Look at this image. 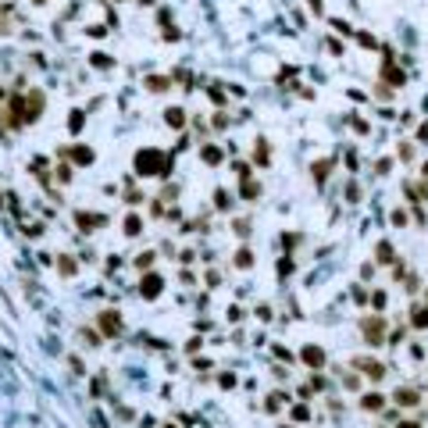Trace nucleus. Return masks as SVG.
<instances>
[{
    "instance_id": "nucleus-9",
    "label": "nucleus",
    "mask_w": 428,
    "mask_h": 428,
    "mask_svg": "<svg viewBox=\"0 0 428 428\" xmlns=\"http://www.w3.org/2000/svg\"><path fill=\"white\" fill-rule=\"evenodd\" d=\"M303 360H307L311 368H321V364H325V354H321V346H303Z\"/></svg>"
},
{
    "instance_id": "nucleus-22",
    "label": "nucleus",
    "mask_w": 428,
    "mask_h": 428,
    "mask_svg": "<svg viewBox=\"0 0 428 428\" xmlns=\"http://www.w3.org/2000/svg\"><path fill=\"white\" fill-rule=\"evenodd\" d=\"M150 264H154V253H140V257H136V268H150Z\"/></svg>"
},
{
    "instance_id": "nucleus-31",
    "label": "nucleus",
    "mask_w": 428,
    "mask_h": 428,
    "mask_svg": "<svg viewBox=\"0 0 428 428\" xmlns=\"http://www.w3.org/2000/svg\"><path fill=\"white\" fill-rule=\"evenodd\" d=\"M36 4H43V0H36Z\"/></svg>"
},
{
    "instance_id": "nucleus-32",
    "label": "nucleus",
    "mask_w": 428,
    "mask_h": 428,
    "mask_svg": "<svg viewBox=\"0 0 428 428\" xmlns=\"http://www.w3.org/2000/svg\"><path fill=\"white\" fill-rule=\"evenodd\" d=\"M168 428H175V425H168Z\"/></svg>"
},
{
    "instance_id": "nucleus-11",
    "label": "nucleus",
    "mask_w": 428,
    "mask_h": 428,
    "mask_svg": "<svg viewBox=\"0 0 428 428\" xmlns=\"http://www.w3.org/2000/svg\"><path fill=\"white\" fill-rule=\"evenodd\" d=\"M243 196H247V200H257V196H261V186L250 182V178H243Z\"/></svg>"
},
{
    "instance_id": "nucleus-25",
    "label": "nucleus",
    "mask_w": 428,
    "mask_h": 428,
    "mask_svg": "<svg viewBox=\"0 0 428 428\" xmlns=\"http://www.w3.org/2000/svg\"><path fill=\"white\" fill-rule=\"evenodd\" d=\"M93 65L97 68H111V57H107V54H93Z\"/></svg>"
},
{
    "instance_id": "nucleus-7",
    "label": "nucleus",
    "mask_w": 428,
    "mask_h": 428,
    "mask_svg": "<svg viewBox=\"0 0 428 428\" xmlns=\"http://www.w3.org/2000/svg\"><path fill=\"white\" fill-rule=\"evenodd\" d=\"M75 221H79V228H82V232H93V225H104V218H100V214H86V211H79V214H75Z\"/></svg>"
},
{
    "instance_id": "nucleus-17",
    "label": "nucleus",
    "mask_w": 428,
    "mask_h": 428,
    "mask_svg": "<svg viewBox=\"0 0 428 428\" xmlns=\"http://www.w3.org/2000/svg\"><path fill=\"white\" fill-rule=\"evenodd\" d=\"M168 82H172V79H161V75H154V79H146V86L154 89V93H161V89H168Z\"/></svg>"
},
{
    "instance_id": "nucleus-8",
    "label": "nucleus",
    "mask_w": 428,
    "mask_h": 428,
    "mask_svg": "<svg viewBox=\"0 0 428 428\" xmlns=\"http://www.w3.org/2000/svg\"><path fill=\"white\" fill-rule=\"evenodd\" d=\"M164 121H168L172 129H182V125H186V111H182V107H168V111H164Z\"/></svg>"
},
{
    "instance_id": "nucleus-21",
    "label": "nucleus",
    "mask_w": 428,
    "mask_h": 428,
    "mask_svg": "<svg viewBox=\"0 0 428 428\" xmlns=\"http://www.w3.org/2000/svg\"><path fill=\"white\" fill-rule=\"evenodd\" d=\"M75 161H79V164H89V161H93V150H75Z\"/></svg>"
},
{
    "instance_id": "nucleus-15",
    "label": "nucleus",
    "mask_w": 428,
    "mask_h": 428,
    "mask_svg": "<svg viewBox=\"0 0 428 428\" xmlns=\"http://www.w3.org/2000/svg\"><path fill=\"white\" fill-rule=\"evenodd\" d=\"M378 261L382 264H392V247H389V243H378Z\"/></svg>"
},
{
    "instance_id": "nucleus-28",
    "label": "nucleus",
    "mask_w": 428,
    "mask_h": 428,
    "mask_svg": "<svg viewBox=\"0 0 428 428\" xmlns=\"http://www.w3.org/2000/svg\"><path fill=\"white\" fill-rule=\"evenodd\" d=\"M311 11H314V14H321V11H325V4H321V0H311Z\"/></svg>"
},
{
    "instance_id": "nucleus-10",
    "label": "nucleus",
    "mask_w": 428,
    "mask_h": 428,
    "mask_svg": "<svg viewBox=\"0 0 428 428\" xmlns=\"http://www.w3.org/2000/svg\"><path fill=\"white\" fill-rule=\"evenodd\" d=\"M396 403H400V407H414L418 403V392L414 389H396Z\"/></svg>"
},
{
    "instance_id": "nucleus-27",
    "label": "nucleus",
    "mask_w": 428,
    "mask_h": 428,
    "mask_svg": "<svg viewBox=\"0 0 428 428\" xmlns=\"http://www.w3.org/2000/svg\"><path fill=\"white\" fill-rule=\"evenodd\" d=\"M125 200H129V204H143V193H140V189H129Z\"/></svg>"
},
{
    "instance_id": "nucleus-1",
    "label": "nucleus",
    "mask_w": 428,
    "mask_h": 428,
    "mask_svg": "<svg viewBox=\"0 0 428 428\" xmlns=\"http://www.w3.org/2000/svg\"><path fill=\"white\" fill-rule=\"evenodd\" d=\"M172 164L175 161L157 154V150H140V154H136V175H168Z\"/></svg>"
},
{
    "instance_id": "nucleus-29",
    "label": "nucleus",
    "mask_w": 428,
    "mask_h": 428,
    "mask_svg": "<svg viewBox=\"0 0 428 428\" xmlns=\"http://www.w3.org/2000/svg\"><path fill=\"white\" fill-rule=\"evenodd\" d=\"M418 140H428V125H421V129H418Z\"/></svg>"
},
{
    "instance_id": "nucleus-5",
    "label": "nucleus",
    "mask_w": 428,
    "mask_h": 428,
    "mask_svg": "<svg viewBox=\"0 0 428 428\" xmlns=\"http://www.w3.org/2000/svg\"><path fill=\"white\" fill-rule=\"evenodd\" d=\"M382 328H386V321H382V318H371V321H364V335L371 339V346H378V343H382Z\"/></svg>"
},
{
    "instance_id": "nucleus-18",
    "label": "nucleus",
    "mask_w": 428,
    "mask_h": 428,
    "mask_svg": "<svg viewBox=\"0 0 428 428\" xmlns=\"http://www.w3.org/2000/svg\"><path fill=\"white\" fill-rule=\"evenodd\" d=\"M236 264H239V268H250V264H253V253H250V250H239V253H236Z\"/></svg>"
},
{
    "instance_id": "nucleus-24",
    "label": "nucleus",
    "mask_w": 428,
    "mask_h": 428,
    "mask_svg": "<svg viewBox=\"0 0 428 428\" xmlns=\"http://www.w3.org/2000/svg\"><path fill=\"white\" fill-rule=\"evenodd\" d=\"M68 125H71V132H79V129H82V111H71V121H68Z\"/></svg>"
},
{
    "instance_id": "nucleus-16",
    "label": "nucleus",
    "mask_w": 428,
    "mask_h": 428,
    "mask_svg": "<svg viewBox=\"0 0 428 428\" xmlns=\"http://www.w3.org/2000/svg\"><path fill=\"white\" fill-rule=\"evenodd\" d=\"M253 161L268 164V146H264V140H257V146H253Z\"/></svg>"
},
{
    "instance_id": "nucleus-6",
    "label": "nucleus",
    "mask_w": 428,
    "mask_h": 428,
    "mask_svg": "<svg viewBox=\"0 0 428 428\" xmlns=\"http://www.w3.org/2000/svg\"><path fill=\"white\" fill-rule=\"evenodd\" d=\"M382 79L392 82V86H403V71L392 65V57H386V68H382Z\"/></svg>"
},
{
    "instance_id": "nucleus-26",
    "label": "nucleus",
    "mask_w": 428,
    "mask_h": 428,
    "mask_svg": "<svg viewBox=\"0 0 428 428\" xmlns=\"http://www.w3.org/2000/svg\"><path fill=\"white\" fill-rule=\"evenodd\" d=\"M57 268H61V275H75V264L68 261V257H61V264H57Z\"/></svg>"
},
{
    "instance_id": "nucleus-20",
    "label": "nucleus",
    "mask_w": 428,
    "mask_h": 428,
    "mask_svg": "<svg viewBox=\"0 0 428 428\" xmlns=\"http://www.w3.org/2000/svg\"><path fill=\"white\" fill-rule=\"evenodd\" d=\"M228 204H232V200H228V193H225V189H218V193H214V207H218V211H225Z\"/></svg>"
},
{
    "instance_id": "nucleus-30",
    "label": "nucleus",
    "mask_w": 428,
    "mask_h": 428,
    "mask_svg": "<svg viewBox=\"0 0 428 428\" xmlns=\"http://www.w3.org/2000/svg\"><path fill=\"white\" fill-rule=\"evenodd\" d=\"M400 428H418V425H400Z\"/></svg>"
},
{
    "instance_id": "nucleus-2",
    "label": "nucleus",
    "mask_w": 428,
    "mask_h": 428,
    "mask_svg": "<svg viewBox=\"0 0 428 428\" xmlns=\"http://www.w3.org/2000/svg\"><path fill=\"white\" fill-rule=\"evenodd\" d=\"M354 364H357V368H360L364 375H368V378H375V382H378L382 375H386V364H378V360H368V357H357Z\"/></svg>"
},
{
    "instance_id": "nucleus-4",
    "label": "nucleus",
    "mask_w": 428,
    "mask_h": 428,
    "mask_svg": "<svg viewBox=\"0 0 428 428\" xmlns=\"http://www.w3.org/2000/svg\"><path fill=\"white\" fill-rule=\"evenodd\" d=\"M161 285H164V282L157 279V275H146V279L140 282V293H143L146 300H154V296H161Z\"/></svg>"
},
{
    "instance_id": "nucleus-12",
    "label": "nucleus",
    "mask_w": 428,
    "mask_h": 428,
    "mask_svg": "<svg viewBox=\"0 0 428 428\" xmlns=\"http://www.w3.org/2000/svg\"><path fill=\"white\" fill-rule=\"evenodd\" d=\"M125 232H129V236H140V232H143V221L136 218V214H132V218H125Z\"/></svg>"
},
{
    "instance_id": "nucleus-13",
    "label": "nucleus",
    "mask_w": 428,
    "mask_h": 428,
    "mask_svg": "<svg viewBox=\"0 0 428 428\" xmlns=\"http://www.w3.org/2000/svg\"><path fill=\"white\" fill-rule=\"evenodd\" d=\"M414 328H428V307H414Z\"/></svg>"
},
{
    "instance_id": "nucleus-23",
    "label": "nucleus",
    "mask_w": 428,
    "mask_h": 428,
    "mask_svg": "<svg viewBox=\"0 0 428 428\" xmlns=\"http://www.w3.org/2000/svg\"><path fill=\"white\" fill-rule=\"evenodd\" d=\"M328 168H332V164H328V161H321V164H318V168H311V172H314V175H318V182H325V175H328Z\"/></svg>"
},
{
    "instance_id": "nucleus-19",
    "label": "nucleus",
    "mask_w": 428,
    "mask_h": 428,
    "mask_svg": "<svg viewBox=\"0 0 428 428\" xmlns=\"http://www.w3.org/2000/svg\"><path fill=\"white\" fill-rule=\"evenodd\" d=\"M204 161H207V164H218V161H221V150H214V146H204Z\"/></svg>"
},
{
    "instance_id": "nucleus-3",
    "label": "nucleus",
    "mask_w": 428,
    "mask_h": 428,
    "mask_svg": "<svg viewBox=\"0 0 428 428\" xmlns=\"http://www.w3.org/2000/svg\"><path fill=\"white\" fill-rule=\"evenodd\" d=\"M100 328H104L107 335H118V332H121V318H118V311H104V314H100Z\"/></svg>"
},
{
    "instance_id": "nucleus-14",
    "label": "nucleus",
    "mask_w": 428,
    "mask_h": 428,
    "mask_svg": "<svg viewBox=\"0 0 428 428\" xmlns=\"http://www.w3.org/2000/svg\"><path fill=\"white\" fill-rule=\"evenodd\" d=\"M382 403H386V400H382L378 392H368V396H364V407H368V410H382Z\"/></svg>"
}]
</instances>
